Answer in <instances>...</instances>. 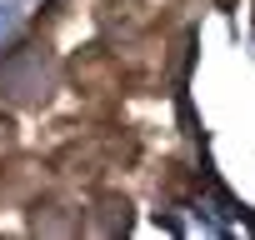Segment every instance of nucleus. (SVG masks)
Here are the masks:
<instances>
[{
    "label": "nucleus",
    "instance_id": "nucleus-1",
    "mask_svg": "<svg viewBox=\"0 0 255 240\" xmlns=\"http://www.w3.org/2000/svg\"><path fill=\"white\" fill-rule=\"evenodd\" d=\"M55 90V60L45 45H20L0 60V95L15 105H40Z\"/></svg>",
    "mask_w": 255,
    "mask_h": 240
},
{
    "label": "nucleus",
    "instance_id": "nucleus-3",
    "mask_svg": "<svg viewBox=\"0 0 255 240\" xmlns=\"http://www.w3.org/2000/svg\"><path fill=\"white\" fill-rule=\"evenodd\" d=\"M15 30V5H0V40Z\"/></svg>",
    "mask_w": 255,
    "mask_h": 240
},
{
    "label": "nucleus",
    "instance_id": "nucleus-2",
    "mask_svg": "<svg viewBox=\"0 0 255 240\" xmlns=\"http://www.w3.org/2000/svg\"><path fill=\"white\" fill-rule=\"evenodd\" d=\"M130 200H120V195H105L100 200V210L85 220V230H95V235H125V230H130Z\"/></svg>",
    "mask_w": 255,
    "mask_h": 240
}]
</instances>
